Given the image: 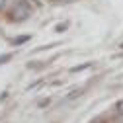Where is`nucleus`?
<instances>
[{"mask_svg": "<svg viewBox=\"0 0 123 123\" xmlns=\"http://www.w3.org/2000/svg\"><path fill=\"white\" fill-rule=\"evenodd\" d=\"M113 123H115V121H113Z\"/></svg>", "mask_w": 123, "mask_h": 123, "instance_id": "11", "label": "nucleus"}, {"mask_svg": "<svg viewBox=\"0 0 123 123\" xmlns=\"http://www.w3.org/2000/svg\"><path fill=\"white\" fill-rule=\"evenodd\" d=\"M80 94H82V90H72L70 94H68V96L65 98V102H70V100H74V98H78Z\"/></svg>", "mask_w": 123, "mask_h": 123, "instance_id": "3", "label": "nucleus"}, {"mask_svg": "<svg viewBox=\"0 0 123 123\" xmlns=\"http://www.w3.org/2000/svg\"><path fill=\"white\" fill-rule=\"evenodd\" d=\"M6 4H8V0H0V12L6 10Z\"/></svg>", "mask_w": 123, "mask_h": 123, "instance_id": "7", "label": "nucleus"}, {"mask_svg": "<svg viewBox=\"0 0 123 123\" xmlns=\"http://www.w3.org/2000/svg\"><path fill=\"white\" fill-rule=\"evenodd\" d=\"M92 65H94L92 61H88V63H82V65H76V67H72V68H70V72H72V74H74V72H82V70L90 68Z\"/></svg>", "mask_w": 123, "mask_h": 123, "instance_id": "2", "label": "nucleus"}, {"mask_svg": "<svg viewBox=\"0 0 123 123\" xmlns=\"http://www.w3.org/2000/svg\"><path fill=\"white\" fill-rule=\"evenodd\" d=\"M121 49H123V43H121Z\"/></svg>", "mask_w": 123, "mask_h": 123, "instance_id": "10", "label": "nucleus"}, {"mask_svg": "<svg viewBox=\"0 0 123 123\" xmlns=\"http://www.w3.org/2000/svg\"><path fill=\"white\" fill-rule=\"evenodd\" d=\"M29 37H20V39H16V41H14V45H20V43H24V41H27Z\"/></svg>", "mask_w": 123, "mask_h": 123, "instance_id": "8", "label": "nucleus"}, {"mask_svg": "<svg viewBox=\"0 0 123 123\" xmlns=\"http://www.w3.org/2000/svg\"><path fill=\"white\" fill-rule=\"evenodd\" d=\"M12 57H14L12 53H4V55H0V65H6V63H8V61L12 59Z\"/></svg>", "mask_w": 123, "mask_h": 123, "instance_id": "4", "label": "nucleus"}, {"mask_svg": "<svg viewBox=\"0 0 123 123\" xmlns=\"http://www.w3.org/2000/svg\"><path fill=\"white\" fill-rule=\"evenodd\" d=\"M67 27H68V22H65V24H59V25L55 27V31H57V33H63Z\"/></svg>", "mask_w": 123, "mask_h": 123, "instance_id": "5", "label": "nucleus"}, {"mask_svg": "<svg viewBox=\"0 0 123 123\" xmlns=\"http://www.w3.org/2000/svg\"><path fill=\"white\" fill-rule=\"evenodd\" d=\"M31 12H33V8H31V4L27 2V0H16L14 2V8L12 10H8V14H10V20L12 22H25L29 16H31Z\"/></svg>", "mask_w": 123, "mask_h": 123, "instance_id": "1", "label": "nucleus"}, {"mask_svg": "<svg viewBox=\"0 0 123 123\" xmlns=\"http://www.w3.org/2000/svg\"><path fill=\"white\" fill-rule=\"evenodd\" d=\"M33 2H35V6H41V0H33Z\"/></svg>", "mask_w": 123, "mask_h": 123, "instance_id": "9", "label": "nucleus"}, {"mask_svg": "<svg viewBox=\"0 0 123 123\" xmlns=\"http://www.w3.org/2000/svg\"><path fill=\"white\" fill-rule=\"evenodd\" d=\"M49 104H51V100L47 98V100H41V102H39L37 105H39V107H45V105H49Z\"/></svg>", "mask_w": 123, "mask_h": 123, "instance_id": "6", "label": "nucleus"}]
</instances>
